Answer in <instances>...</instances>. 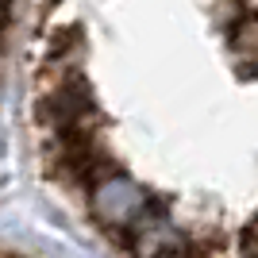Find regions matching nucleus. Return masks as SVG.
I'll return each instance as SVG.
<instances>
[{
	"mask_svg": "<svg viewBox=\"0 0 258 258\" xmlns=\"http://www.w3.org/2000/svg\"><path fill=\"white\" fill-rule=\"evenodd\" d=\"M0 35H4V0H0Z\"/></svg>",
	"mask_w": 258,
	"mask_h": 258,
	"instance_id": "f257e3e1",
	"label": "nucleus"
}]
</instances>
